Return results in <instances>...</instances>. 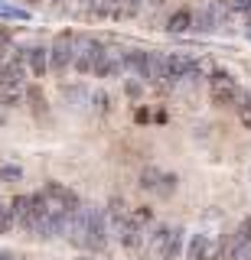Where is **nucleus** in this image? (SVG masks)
<instances>
[{
	"label": "nucleus",
	"instance_id": "7c9ffc66",
	"mask_svg": "<svg viewBox=\"0 0 251 260\" xmlns=\"http://www.w3.org/2000/svg\"><path fill=\"white\" fill-rule=\"evenodd\" d=\"M137 120H141V124H147V120H150V114H147V108H141V111H137Z\"/></svg>",
	"mask_w": 251,
	"mask_h": 260
},
{
	"label": "nucleus",
	"instance_id": "20e7f679",
	"mask_svg": "<svg viewBox=\"0 0 251 260\" xmlns=\"http://www.w3.org/2000/svg\"><path fill=\"white\" fill-rule=\"evenodd\" d=\"M75 46H78V36L75 32H59V36L52 39L49 46V72H55V75H62V72L72 69V59H75Z\"/></svg>",
	"mask_w": 251,
	"mask_h": 260
},
{
	"label": "nucleus",
	"instance_id": "4468645a",
	"mask_svg": "<svg viewBox=\"0 0 251 260\" xmlns=\"http://www.w3.org/2000/svg\"><path fill=\"white\" fill-rule=\"evenodd\" d=\"M10 211H13V221H17V228L30 234V224H33V205H30V195H13Z\"/></svg>",
	"mask_w": 251,
	"mask_h": 260
},
{
	"label": "nucleus",
	"instance_id": "39448f33",
	"mask_svg": "<svg viewBox=\"0 0 251 260\" xmlns=\"http://www.w3.org/2000/svg\"><path fill=\"white\" fill-rule=\"evenodd\" d=\"M39 192H43L46 202H49L52 208H59V211H69V215H75V211L82 208V199H78V192L69 189V185H62V182H46Z\"/></svg>",
	"mask_w": 251,
	"mask_h": 260
},
{
	"label": "nucleus",
	"instance_id": "2eb2a0df",
	"mask_svg": "<svg viewBox=\"0 0 251 260\" xmlns=\"http://www.w3.org/2000/svg\"><path fill=\"white\" fill-rule=\"evenodd\" d=\"M131 211H134V208H127V202H124V199H111L108 205H104V215H108V224L115 228V231H121V228L127 224V218H131Z\"/></svg>",
	"mask_w": 251,
	"mask_h": 260
},
{
	"label": "nucleus",
	"instance_id": "72a5a7b5",
	"mask_svg": "<svg viewBox=\"0 0 251 260\" xmlns=\"http://www.w3.org/2000/svg\"><path fill=\"white\" fill-rule=\"evenodd\" d=\"M55 4H69V0H55Z\"/></svg>",
	"mask_w": 251,
	"mask_h": 260
},
{
	"label": "nucleus",
	"instance_id": "393cba45",
	"mask_svg": "<svg viewBox=\"0 0 251 260\" xmlns=\"http://www.w3.org/2000/svg\"><path fill=\"white\" fill-rule=\"evenodd\" d=\"M23 179V169L17 162H0V182H20Z\"/></svg>",
	"mask_w": 251,
	"mask_h": 260
},
{
	"label": "nucleus",
	"instance_id": "7ed1b4c3",
	"mask_svg": "<svg viewBox=\"0 0 251 260\" xmlns=\"http://www.w3.org/2000/svg\"><path fill=\"white\" fill-rule=\"evenodd\" d=\"M238 98H241V91H238V81H235L232 72L218 69V72L209 75V101H212L215 108H235Z\"/></svg>",
	"mask_w": 251,
	"mask_h": 260
},
{
	"label": "nucleus",
	"instance_id": "f3484780",
	"mask_svg": "<svg viewBox=\"0 0 251 260\" xmlns=\"http://www.w3.org/2000/svg\"><path fill=\"white\" fill-rule=\"evenodd\" d=\"M124 7H127V0H95L92 13L101 16V20H121Z\"/></svg>",
	"mask_w": 251,
	"mask_h": 260
},
{
	"label": "nucleus",
	"instance_id": "f8f14e48",
	"mask_svg": "<svg viewBox=\"0 0 251 260\" xmlns=\"http://www.w3.org/2000/svg\"><path fill=\"white\" fill-rule=\"evenodd\" d=\"M166 234H170V228H166V224L150 228L147 238H144V247H141L144 260H160V254H163V244H166Z\"/></svg>",
	"mask_w": 251,
	"mask_h": 260
},
{
	"label": "nucleus",
	"instance_id": "423d86ee",
	"mask_svg": "<svg viewBox=\"0 0 251 260\" xmlns=\"http://www.w3.org/2000/svg\"><path fill=\"white\" fill-rule=\"evenodd\" d=\"M92 75L95 78H121V75H124V52L115 49V46H101Z\"/></svg>",
	"mask_w": 251,
	"mask_h": 260
},
{
	"label": "nucleus",
	"instance_id": "a211bd4d",
	"mask_svg": "<svg viewBox=\"0 0 251 260\" xmlns=\"http://www.w3.org/2000/svg\"><path fill=\"white\" fill-rule=\"evenodd\" d=\"M144 59H147V52L144 49H124V72L127 75H137V78H144Z\"/></svg>",
	"mask_w": 251,
	"mask_h": 260
},
{
	"label": "nucleus",
	"instance_id": "f03ea898",
	"mask_svg": "<svg viewBox=\"0 0 251 260\" xmlns=\"http://www.w3.org/2000/svg\"><path fill=\"white\" fill-rule=\"evenodd\" d=\"M153 221V211L150 208H137L131 211V218H127V224L121 228V247L127 250V254H141L144 247V238H147V224Z\"/></svg>",
	"mask_w": 251,
	"mask_h": 260
},
{
	"label": "nucleus",
	"instance_id": "dca6fc26",
	"mask_svg": "<svg viewBox=\"0 0 251 260\" xmlns=\"http://www.w3.org/2000/svg\"><path fill=\"white\" fill-rule=\"evenodd\" d=\"M183 241H186V231H183V228H170L160 260H180L183 257Z\"/></svg>",
	"mask_w": 251,
	"mask_h": 260
},
{
	"label": "nucleus",
	"instance_id": "cd10ccee",
	"mask_svg": "<svg viewBox=\"0 0 251 260\" xmlns=\"http://www.w3.org/2000/svg\"><path fill=\"white\" fill-rule=\"evenodd\" d=\"M0 16H4V20H20L23 23V20H30V10H20V7H7L4 4L0 7Z\"/></svg>",
	"mask_w": 251,
	"mask_h": 260
},
{
	"label": "nucleus",
	"instance_id": "ddd939ff",
	"mask_svg": "<svg viewBox=\"0 0 251 260\" xmlns=\"http://www.w3.org/2000/svg\"><path fill=\"white\" fill-rule=\"evenodd\" d=\"M212 254H215V244H212V238L209 234H192L189 238V244H186V260H212Z\"/></svg>",
	"mask_w": 251,
	"mask_h": 260
},
{
	"label": "nucleus",
	"instance_id": "1a4fd4ad",
	"mask_svg": "<svg viewBox=\"0 0 251 260\" xmlns=\"http://www.w3.org/2000/svg\"><path fill=\"white\" fill-rule=\"evenodd\" d=\"M23 78H26V59H23V49L17 52H7L4 69H0V81L13 88H23Z\"/></svg>",
	"mask_w": 251,
	"mask_h": 260
},
{
	"label": "nucleus",
	"instance_id": "473e14b6",
	"mask_svg": "<svg viewBox=\"0 0 251 260\" xmlns=\"http://www.w3.org/2000/svg\"><path fill=\"white\" fill-rule=\"evenodd\" d=\"M30 4H46V0H30Z\"/></svg>",
	"mask_w": 251,
	"mask_h": 260
},
{
	"label": "nucleus",
	"instance_id": "f257e3e1",
	"mask_svg": "<svg viewBox=\"0 0 251 260\" xmlns=\"http://www.w3.org/2000/svg\"><path fill=\"white\" fill-rule=\"evenodd\" d=\"M108 238H111V224H108V215H104L101 205H82L75 211L72 228H69V241L75 247L101 254L108 247Z\"/></svg>",
	"mask_w": 251,
	"mask_h": 260
},
{
	"label": "nucleus",
	"instance_id": "b1692460",
	"mask_svg": "<svg viewBox=\"0 0 251 260\" xmlns=\"http://www.w3.org/2000/svg\"><path fill=\"white\" fill-rule=\"evenodd\" d=\"M17 221H13V211H10V202H0V234H10Z\"/></svg>",
	"mask_w": 251,
	"mask_h": 260
},
{
	"label": "nucleus",
	"instance_id": "9d476101",
	"mask_svg": "<svg viewBox=\"0 0 251 260\" xmlns=\"http://www.w3.org/2000/svg\"><path fill=\"white\" fill-rule=\"evenodd\" d=\"M144 81L153 88L170 85L166 81V52H147V59H144Z\"/></svg>",
	"mask_w": 251,
	"mask_h": 260
},
{
	"label": "nucleus",
	"instance_id": "412c9836",
	"mask_svg": "<svg viewBox=\"0 0 251 260\" xmlns=\"http://www.w3.org/2000/svg\"><path fill=\"white\" fill-rule=\"evenodd\" d=\"M23 88H13V85H4L0 81V108H17V104L23 101Z\"/></svg>",
	"mask_w": 251,
	"mask_h": 260
},
{
	"label": "nucleus",
	"instance_id": "6ab92c4d",
	"mask_svg": "<svg viewBox=\"0 0 251 260\" xmlns=\"http://www.w3.org/2000/svg\"><path fill=\"white\" fill-rule=\"evenodd\" d=\"M26 104H30V111L36 114V117H46V114H49V104H46V94L39 91V85H33V88H26Z\"/></svg>",
	"mask_w": 251,
	"mask_h": 260
},
{
	"label": "nucleus",
	"instance_id": "2f4dec72",
	"mask_svg": "<svg viewBox=\"0 0 251 260\" xmlns=\"http://www.w3.org/2000/svg\"><path fill=\"white\" fill-rule=\"evenodd\" d=\"M0 260H17V254H13V250H4V254H0Z\"/></svg>",
	"mask_w": 251,
	"mask_h": 260
},
{
	"label": "nucleus",
	"instance_id": "c85d7f7f",
	"mask_svg": "<svg viewBox=\"0 0 251 260\" xmlns=\"http://www.w3.org/2000/svg\"><path fill=\"white\" fill-rule=\"evenodd\" d=\"M229 7H232V13H238V16H245V20H251V0H229Z\"/></svg>",
	"mask_w": 251,
	"mask_h": 260
},
{
	"label": "nucleus",
	"instance_id": "5701e85b",
	"mask_svg": "<svg viewBox=\"0 0 251 260\" xmlns=\"http://www.w3.org/2000/svg\"><path fill=\"white\" fill-rule=\"evenodd\" d=\"M235 108H238V120L251 130V91H241V98H238Z\"/></svg>",
	"mask_w": 251,
	"mask_h": 260
},
{
	"label": "nucleus",
	"instance_id": "c756f323",
	"mask_svg": "<svg viewBox=\"0 0 251 260\" xmlns=\"http://www.w3.org/2000/svg\"><path fill=\"white\" fill-rule=\"evenodd\" d=\"M124 91H127L131 101H137V98L144 94V85H141V81H124Z\"/></svg>",
	"mask_w": 251,
	"mask_h": 260
},
{
	"label": "nucleus",
	"instance_id": "4be33fe9",
	"mask_svg": "<svg viewBox=\"0 0 251 260\" xmlns=\"http://www.w3.org/2000/svg\"><path fill=\"white\" fill-rule=\"evenodd\" d=\"M160 179H163L160 166H144V173H141V189H144V192H157Z\"/></svg>",
	"mask_w": 251,
	"mask_h": 260
},
{
	"label": "nucleus",
	"instance_id": "0eeeda50",
	"mask_svg": "<svg viewBox=\"0 0 251 260\" xmlns=\"http://www.w3.org/2000/svg\"><path fill=\"white\" fill-rule=\"evenodd\" d=\"M101 46H104V43H98L95 36H78V46H75V59H72V69H75L78 75H92L95 59H98Z\"/></svg>",
	"mask_w": 251,
	"mask_h": 260
},
{
	"label": "nucleus",
	"instance_id": "bb28decb",
	"mask_svg": "<svg viewBox=\"0 0 251 260\" xmlns=\"http://www.w3.org/2000/svg\"><path fill=\"white\" fill-rule=\"evenodd\" d=\"M176 182H180V179H176L173 173H163V179H160V185H157V195L160 199H170V195L176 192Z\"/></svg>",
	"mask_w": 251,
	"mask_h": 260
},
{
	"label": "nucleus",
	"instance_id": "aec40b11",
	"mask_svg": "<svg viewBox=\"0 0 251 260\" xmlns=\"http://www.w3.org/2000/svg\"><path fill=\"white\" fill-rule=\"evenodd\" d=\"M166 29H170V32H186V29H192V10H186V7H183V10H176V13L166 20Z\"/></svg>",
	"mask_w": 251,
	"mask_h": 260
},
{
	"label": "nucleus",
	"instance_id": "a878e982",
	"mask_svg": "<svg viewBox=\"0 0 251 260\" xmlns=\"http://www.w3.org/2000/svg\"><path fill=\"white\" fill-rule=\"evenodd\" d=\"M92 108H95V114H98V117L111 114V98H108V91H95V94H92Z\"/></svg>",
	"mask_w": 251,
	"mask_h": 260
},
{
	"label": "nucleus",
	"instance_id": "6e6552de",
	"mask_svg": "<svg viewBox=\"0 0 251 260\" xmlns=\"http://www.w3.org/2000/svg\"><path fill=\"white\" fill-rule=\"evenodd\" d=\"M199 65L192 55L186 52H166V81L176 85V81H186V78H196Z\"/></svg>",
	"mask_w": 251,
	"mask_h": 260
},
{
	"label": "nucleus",
	"instance_id": "9b49d317",
	"mask_svg": "<svg viewBox=\"0 0 251 260\" xmlns=\"http://www.w3.org/2000/svg\"><path fill=\"white\" fill-rule=\"evenodd\" d=\"M23 59H26V72L33 78H46V75H49V49H46V46L23 49Z\"/></svg>",
	"mask_w": 251,
	"mask_h": 260
},
{
	"label": "nucleus",
	"instance_id": "f704fd0d",
	"mask_svg": "<svg viewBox=\"0 0 251 260\" xmlns=\"http://www.w3.org/2000/svg\"><path fill=\"white\" fill-rule=\"evenodd\" d=\"M0 7H4V0H0Z\"/></svg>",
	"mask_w": 251,
	"mask_h": 260
}]
</instances>
